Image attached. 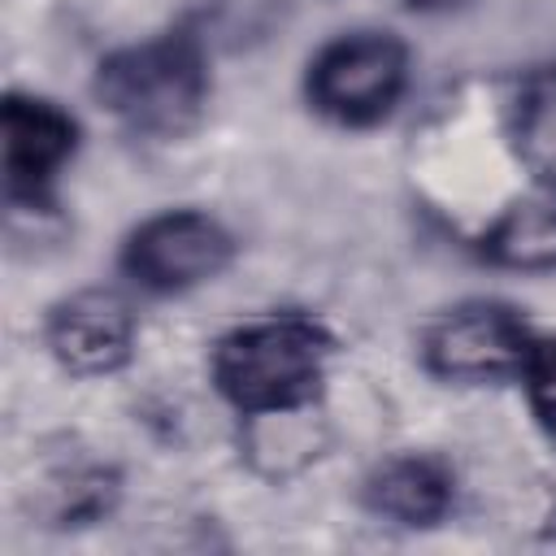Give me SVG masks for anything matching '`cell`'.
<instances>
[{"label": "cell", "mask_w": 556, "mask_h": 556, "mask_svg": "<svg viewBox=\"0 0 556 556\" xmlns=\"http://www.w3.org/2000/svg\"><path fill=\"white\" fill-rule=\"evenodd\" d=\"M96 100L135 135L178 139L208 104V61L195 35L169 30L100 61Z\"/></svg>", "instance_id": "cell-1"}, {"label": "cell", "mask_w": 556, "mask_h": 556, "mask_svg": "<svg viewBox=\"0 0 556 556\" xmlns=\"http://www.w3.org/2000/svg\"><path fill=\"white\" fill-rule=\"evenodd\" d=\"M326 356L330 334L317 321L265 317L230 330L213 348V382L239 413H295L321 391Z\"/></svg>", "instance_id": "cell-2"}, {"label": "cell", "mask_w": 556, "mask_h": 556, "mask_svg": "<svg viewBox=\"0 0 556 556\" xmlns=\"http://www.w3.org/2000/svg\"><path fill=\"white\" fill-rule=\"evenodd\" d=\"M408 83V48L387 30H361L326 43L308 65V100L339 126L382 122Z\"/></svg>", "instance_id": "cell-3"}, {"label": "cell", "mask_w": 556, "mask_h": 556, "mask_svg": "<svg viewBox=\"0 0 556 556\" xmlns=\"http://www.w3.org/2000/svg\"><path fill=\"white\" fill-rule=\"evenodd\" d=\"M235 256V239L208 213H161L143 222L122 252V269L148 291H187L217 278Z\"/></svg>", "instance_id": "cell-4"}, {"label": "cell", "mask_w": 556, "mask_h": 556, "mask_svg": "<svg viewBox=\"0 0 556 556\" xmlns=\"http://www.w3.org/2000/svg\"><path fill=\"white\" fill-rule=\"evenodd\" d=\"M534 339L504 304H460L443 313L421 343L426 369L452 382H495L526 369Z\"/></svg>", "instance_id": "cell-5"}, {"label": "cell", "mask_w": 556, "mask_h": 556, "mask_svg": "<svg viewBox=\"0 0 556 556\" xmlns=\"http://www.w3.org/2000/svg\"><path fill=\"white\" fill-rule=\"evenodd\" d=\"M78 126L65 109L35 96L4 100V195L9 204H43L52 178L74 156Z\"/></svg>", "instance_id": "cell-6"}, {"label": "cell", "mask_w": 556, "mask_h": 556, "mask_svg": "<svg viewBox=\"0 0 556 556\" xmlns=\"http://www.w3.org/2000/svg\"><path fill=\"white\" fill-rule=\"evenodd\" d=\"M48 348L52 356L83 378L113 374L130 361L135 348V313L117 291L91 287L70 300H61L48 313Z\"/></svg>", "instance_id": "cell-7"}, {"label": "cell", "mask_w": 556, "mask_h": 556, "mask_svg": "<svg viewBox=\"0 0 556 556\" xmlns=\"http://www.w3.org/2000/svg\"><path fill=\"white\" fill-rule=\"evenodd\" d=\"M365 504L395 526H434L452 508V469L434 456H395L369 473Z\"/></svg>", "instance_id": "cell-8"}, {"label": "cell", "mask_w": 556, "mask_h": 556, "mask_svg": "<svg viewBox=\"0 0 556 556\" xmlns=\"http://www.w3.org/2000/svg\"><path fill=\"white\" fill-rule=\"evenodd\" d=\"M482 256L508 269H556V182L521 195L482 239Z\"/></svg>", "instance_id": "cell-9"}, {"label": "cell", "mask_w": 556, "mask_h": 556, "mask_svg": "<svg viewBox=\"0 0 556 556\" xmlns=\"http://www.w3.org/2000/svg\"><path fill=\"white\" fill-rule=\"evenodd\" d=\"M513 152L539 182H556V65L521 78L508 113Z\"/></svg>", "instance_id": "cell-10"}, {"label": "cell", "mask_w": 556, "mask_h": 556, "mask_svg": "<svg viewBox=\"0 0 556 556\" xmlns=\"http://www.w3.org/2000/svg\"><path fill=\"white\" fill-rule=\"evenodd\" d=\"M526 382H530V404H534V417L556 434V339L547 343H534L530 356H526Z\"/></svg>", "instance_id": "cell-11"}, {"label": "cell", "mask_w": 556, "mask_h": 556, "mask_svg": "<svg viewBox=\"0 0 556 556\" xmlns=\"http://www.w3.org/2000/svg\"><path fill=\"white\" fill-rule=\"evenodd\" d=\"M413 9H426V13H443V9H456V4H465V0H408Z\"/></svg>", "instance_id": "cell-12"}]
</instances>
